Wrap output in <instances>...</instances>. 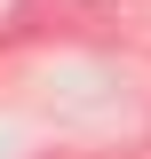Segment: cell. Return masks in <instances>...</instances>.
<instances>
[]
</instances>
